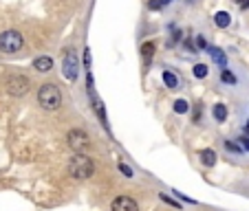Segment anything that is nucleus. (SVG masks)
Instances as JSON below:
<instances>
[{
	"label": "nucleus",
	"mask_w": 249,
	"mask_h": 211,
	"mask_svg": "<svg viewBox=\"0 0 249 211\" xmlns=\"http://www.w3.org/2000/svg\"><path fill=\"white\" fill-rule=\"evenodd\" d=\"M95 172V163L90 156L86 154H75L73 159H71L69 163V174L73 176V179L77 180H84V179H90Z\"/></svg>",
	"instance_id": "1"
},
{
	"label": "nucleus",
	"mask_w": 249,
	"mask_h": 211,
	"mask_svg": "<svg viewBox=\"0 0 249 211\" xmlns=\"http://www.w3.org/2000/svg\"><path fill=\"white\" fill-rule=\"evenodd\" d=\"M38 101L44 110H57L62 103V93L55 84H44L38 93Z\"/></svg>",
	"instance_id": "2"
},
{
	"label": "nucleus",
	"mask_w": 249,
	"mask_h": 211,
	"mask_svg": "<svg viewBox=\"0 0 249 211\" xmlns=\"http://www.w3.org/2000/svg\"><path fill=\"white\" fill-rule=\"evenodd\" d=\"M22 44H24V40H22V35H20L18 31L0 33V51H2V53L14 55V53H18L20 49H22Z\"/></svg>",
	"instance_id": "3"
},
{
	"label": "nucleus",
	"mask_w": 249,
	"mask_h": 211,
	"mask_svg": "<svg viewBox=\"0 0 249 211\" xmlns=\"http://www.w3.org/2000/svg\"><path fill=\"white\" fill-rule=\"evenodd\" d=\"M7 90H9L11 95H16V97L27 95L29 80H27V77H22V75H9V77H7Z\"/></svg>",
	"instance_id": "4"
},
{
	"label": "nucleus",
	"mask_w": 249,
	"mask_h": 211,
	"mask_svg": "<svg viewBox=\"0 0 249 211\" xmlns=\"http://www.w3.org/2000/svg\"><path fill=\"white\" fill-rule=\"evenodd\" d=\"M66 139H69V146L73 147L75 152H84L86 147H89V143H90L89 134H86L84 130H71Z\"/></svg>",
	"instance_id": "5"
},
{
	"label": "nucleus",
	"mask_w": 249,
	"mask_h": 211,
	"mask_svg": "<svg viewBox=\"0 0 249 211\" xmlns=\"http://www.w3.org/2000/svg\"><path fill=\"white\" fill-rule=\"evenodd\" d=\"M62 70H64L66 80H77V75H80V62H77L75 53H66L64 64H62Z\"/></svg>",
	"instance_id": "6"
},
{
	"label": "nucleus",
	"mask_w": 249,
	"mask_h": 211,
	"mask_svg": "<svg viewBox=\"0 0 249 211\" xmlns=\"http://www.w3.org/2000/svg\"><path fill=\"white\" fill-rule=\"evenodd\" d=\"M113 211H139V205L128 196H119L113 200Z\"/></svg>",
	"instance_id": "7"
},
{
	"label": "nucleus",
	"mask_w": 249,
	"mask_h": 211,
	"mask_svg": "<svg viewBox=\"0 0 249 211\" xmlns=\"http://www.w3.org/2000/svg\"><path fill=\"white\" fill-rule=\"evenodd\" d=\"M33 66H36V70H40V73H49L53 66V60L51 57H38V60L33 62Z\"/></svg>",
	"instance_id": "8"
},
{
	"label": "nucleus",
	"mask_w": 249,
	"mask_h": 211,
	"mask_svg": "<svg viewBox=\"0 0 249 211\" xmlns=\"http://www.w3.org/2000/svg\"><path fill=\"white\" fill-rule=\"evenodd\" d=\"M201 161H203V165H205V167H212V165L216 163V152H214V150H203L201 152Z\"/></svg>",
	"instance_id": "9"
},
{
	"label": "nucleus",
	"mask_w": 249,
	"mask_h": 211,
	"mask_svg": "<svg viewBox=\"0 0 249 211\" xmlns=\"http://www.w3.org/2000/svg\"><path fill=\"white\" fill-rule=\"evenodd\" d=\"M230 14H227V11H218L216 16H214V22L218 24V27L221 29H225V27H230Z\"/></svg>",
	"instance_id": "10"
},
{
	"label": "nucleus",
	"mask_w": 249,
	"mask_h": 211,
	"mask_svg": "<svg viewBox=\"0 0 249 211\" xmlns=\"http://www.w3.org/2000/svg\"><path fill=\"white\" fill-rule=\"evenodd\" d=\"M210 53H212V60L216 62V64H221V66H225V62H227V57H225V53L221 51V49H210Z\"/></svg>",
	"instance_id": "11"
},
{
	"label": "nucleus",
	"mask_w": 249,
	"mask_h": 211,
	"mask_svg": "<svg viewBox=\"0 0 249 211\" xmlns=\"http://www.w3.org/2000/svg\"><path fill=\"white\" fill-rule=\"evenodd\" d=\"M214 117H216V121H225L227 119V108L223 103H216V106H214Z\"/></svg>",
	"instance_id": "12"
},
{
	"label": "nucleus",
	"mask_w": 249,
	"mask_h": 211,
	"mask_svg": "<svg viewBox=\"0 0 249 211\" xmlns=\"http://www.w3.org/2000/svg\"><path fill=\"white\" fill-rule=\"evenodd\" d=\"M163 81H165V86H168V88H177V84H179V81H177V77H174L170 70H165V73H163Z\"/></svg>",
	"instance_id": "13"
},
{
	"label": "nucleus",
	"mask_w": 249,
	"mask_h": 211,
	"mask_svg": "<svg viewBox=\"0 0 249 211\" xmlns=\"http://www.w3.org/2000/svg\"><path fill=\"white\" fill-rule=\"evenodd\" d=\"M205 75H207V66H205V64H196V66H194V77L203 80Z\"/></svg>",
	"instance_id": "14"
},
{
	"label": "nucleus",
	"mask_w": 249,
	"mask_h": 211,
	"mask_svg": "<svg viewBox=\"0 0 249 211\" xmlns=\"http://www.w3.org/2000/svg\"><path fill=\"white\" fill-rule=\"evenodd\" d=\"M174 110H177V113H188V101H185V99H179V101H174Z\"/></svg>",
	"instance_id": "15"
},
{
	"label": "nucleus",
	"mask_w": 249,
	"mask_h": 211,
	"mask_svg": "<svg viewBox=\"0 0 249 211\" xmlns=\"http://www.w3.org/2000/svg\"><path fill=\"white\" fill-rule=\"evenodd\" d=\"M221 80L225 81V84H236V77L231 75L230 70H223V73H221Z\"/></svg>",
	"instance_id": "16"
},
{
	"label": "nucleus",
	"mask_w": 249,
	"mask_h": 211,
	"mask_svg": "<svg viewBox=\"0 0 249 211\" xmlns=\"http://www.w3.org/2000/svg\"><path fill=\"white\" fill-rule=\"evenodd\" d=\"M225 147L230 152H243V147H240L238 143H231V141H225Z\"/></svg>",
	"instance_id": "17"
},
{
	"label": "nucleus",
	"mask_w": 249,
	"mask_h": 211,
	"mask_svg": "<svg viewBox=\"0 0 249 211\" xmlns=\"http://www.w3.org/2000/svg\"><path fill=\"white\" fill-rule=\"evenodd\" d=\"M152 51H155V44H150V42H148L146 47L141 49V53H143V55H146V57H150V55H152Z\"/></svg>",
	"instance_id": "18"
},
{
	"label": "nucleus",
	"mask_w": 249,
	"mask_h": 211,
	"mask_svg": "<svg viewBox=\"0 0 249 211\" xmlns=\"http://www.w3.org/2000/svg\"><path fill=\"white\" fill-rule=\"evenodd\" d=\"M148 7H150V9H152V11L161 9V0H150V5H148Z\"/></svg>",
	"instance_id": "19"
},
{
	"label": "nucleus",
	"mask_w": 249,
	"mask_h": 211,
	"mask_svg": "<svg viewBox=\"0 0 249 211\" xmlns=\"http://www.w3.org/2000/svg\"><path fill=\"white\" fill-rule=\"evenodd\" d=\"M119 169H122L124 174H126V176H132V169L128 167V165H124V163H119Z\"/></svg>",
	"instance_id": "20"
},
{
	"label": "nucleus",
	"mask_w": 249,
	"mask_h": 211,
	"mask_svg": "<svg viewBox=\"0 0 249 211\" xmlns=\"http://www.w3.org/2000/svg\"><path fill=\"white\" fill-rule=\"evenodd\" d=\"M240 147H243V150H249V139H247V136H243V139H240Z\"/></svg>",
	"instance_id": "21"
},
{
	"label": "nucleus",
	"mask_w": 249,
	"mask_h": 211,
	"mask_svg": "<svg viewBox=\"0 0 249 211\" xmlns=\"http://www.w3.org/2000/svg\"><path fill=\"white\" fill-rule=\"evenodd\" d=\"M84 64H86V68H90V51L84 53Z\"/></svg>",
	"instance_id": "22"
},
{
	"label": "nucleus",
	"mask_w": 249,
	"mask_h": 211,
	"mask_svg": "<svg viewBox=\"0 0 249 211\" xmlns=\"http://www.w3.org/2000/svg\"><path fill=\"white\" fill-rule=\"evenodd\" d=\"M196 44L203 49V47H205V40H203V38H196Z\"/></svg>",
	"instance_id": "23"
},
{
	"label": "nucleus",
	"mask_w": 249,
	"mask_h": 211,
	"mask_svg": "<svg viewBox=\"0 0 249 211\" xmlns=\"http://www.w3.org/2000/svg\"><path fill=\"white\" fill-rule=\"evenodd\" d=\"M236 2H238V5H245V2H247V0H236Z\"/></svg>",
	"instance_id": "24"
},
{
	"label": "nucleus",
	"mask_w": 249,
	"mask_h": 211,
	"mask_svg": "<svg viewBox=\"0 0 249 211\" xmlns=\"http://www.w3.org/2000/svg\"><path fill=\"white\" fill-rule=\"evenodd\" d=\"M165 2H172V0H161V5H165Z\"/></svg>",
	"instance_id": "25"
},
{
	"label": "nucleus",
	"mask_w": 249,
	"mask_h": 211,
	"mask_svg": "<svg viewBox=\"0 0 249 211\" xmlns=\"http://www.w3.org/2000/svg\"><path fill=\"white\" fill-rule=\"evenodd\" d=\"M245 130H247V134H249V121H247V128H245Z\"/></svg>",
	"instance_id": "26"
}]
</instances>
